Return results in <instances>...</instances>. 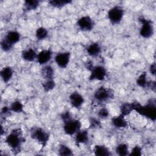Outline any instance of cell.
<instances>
[{
	"label": "cell",
	"mask_w": 156,
	"mask_h": 156,
	"mask_svg": "<svg viewBox=\"0 0 156 156\" xmlns=\"http://www.w3.org/2000/svg\"><path fill=\"white\" fill-rule=\"evenodd\" d=\"M133 110L136 111L141 115L152 119L155 120L156 118V108L153 103H149L146 105L142 106L137 102L132 103Z\"/></svg>",
	"instance_id": "6da1fadb"
},
{
	"label": "cell",
	"mask_w": 156,
	"mask_h": 156,
	"mask_svg": "<svg viewBox=\"0 0 156 156\" xmlns=\"http://www.w3.org/2000/svg\"><path fill=\"white\" fill-rule=\"evenodd\" d=\"M7 144L13 149H17L21 143V132L20 129L13 130L6 138Z\"/></svg>",
	"instance_id": "7a4b0ae2"
},
{
	"label": "cell",
	"mask_w": 156,
	"mask_h": 156,
	"mask_svg": "<svg viewBox=\"0 0 156 156\" xmlns=\"http://www.w3.org/2000/svg\"><path fill=\"white\" fill-rule=\"evenodd\" d=\"M124 15V11L120 6H115L112 7L108 13V18L109 20L113 24L119 23Z\"/></svg>",
	"instance_id": "3957f363"
},
{
	"label": "cell",
	"mask_w": 156,
	"mask_h": 156,
	"mask_svg": "<svg viewBox=\"0 0 156 156\" xmlns=\"http://www.w3.org/2000/svg\"><path fill=\"white\" fill-rule=\"evenodd\" d=\"M140 21L142 23V27L140 31L141 36L145 38L151 37L154 33V28L151 21L143 18H140Z\"/></svg>",
	"instance_id": "277c9868"
},
{
	"label": "cell",
	"mask_w": 156,
	"mask_h": 156,
	"mask_svg": "<svg viewBox=\"0 0 156 156\" xmlns=\"http://www.w3.org/2000/svg\"><path fill=\"white\" fill-rule=\"evenodd\" d=\"M80 127L81 124L79 120L71 119V120L65 122L63 129L65 133L69 135H72L79 132Z\"/></svg>",
	"instance_id": "5b68a950"
},
{
	"label": "cell",
	"mask_w": 156,
	"mask_h": 156,
	"mask_svg": "<svg viewBox=\"0 0 156 156\" xmlns=\"http://www.w3.org/2000/svg\"><path fill=\"white\" fill-rule=\"evenodd\" d=\"M113 93L110 89H107L104 87H101L96 90L94 93V98L99 102H104L112 98Z\"/></svg>",
	"instance_id": "8992f818"
},
{
	"label": "cell",
	"mask_w": 156,
	"mask_h": 156,
	"mask_svg": "<svg viewBox=\"0 0 156 156\" xmlns=\"http://www.w3.org/2000/svg\"><path fill=\"white\" fill-rule=\"evenodd\" d=\"M32 138L41 143L43 146L46 144L49 140V134L41 128H37L34 130L31 134Z\"/></svg>",
	"instance_id": "52a82bcc"
},
{
	"label": "cell",
	"mask_w": 156,
	"mask_h": 156,
	"mask_svg": "<svg viewBox=\"0 0 156 156\" xmlns=\"http://www.w3.org/2000/svg\"><path fill=\"white\" fill-rule=\"evenodd\" d=\"M106 76V70L104 67L102 66H97L93 67L91 70V74L90 76V80H102Z\"/></svg>",
	"instance_id": "ba28073f"
},
{
	"label": "cell",
	"mask_w": 156,
	"mask_h": 156,
	"mask_svg": "<svg viewBox=\"0 0 156 156\" xmlns=\"http://www.w3.org/2000/svg\"><path fill=\"white\" fill-rule=\"evenodd\" d=\"M77 26L82 30L90 31L93 28L94 23L90 17L85 16L78 20Z\"/></svg>",
	"instance_id": "9c48e42d"
},
{
	"label": "cell",
	"mask_w": 156,
	"mask_h": 156,
	"mask_svg": "<svg viewBox=\"0 0 156 156\" xmlns=\"http://www.w3.org/2000/svg\"><path fill=\"white\" fill-rule=\"evenodd\" d=\"M70 54L69 52H62L58 54L55 57V60L57 65L62 68H66L69 62Z\"/></svg>",
	"instance_id": "30bf717a"
},
{
	"label": "cell",
	"mask_w": 156,
	"mask_h": 156,
	"mask_svg": "<svg viewBox=\"0 0 156 156\" xmlns=\"http://www.w3.org/2000/svg\"><path fill=\"white\" fill-rule=\"evenodd\" d=\"M69 100L71 105L76 108L80 107L84 101L82 96L77 92L71 93V94L69 96Z\"/></svg>",
	"instance_id": "8fae6325"
},
{
	"label": "cell",
	"mask_w": 156,
	"mask_h": 156,
	"mask_svg": "<svg viewBox=\"0 0 156 156\" xmlns=\"http://www.w3.org/2000/svg\"><path fill=\"white\" fill-rule=\"evenodd\" d=\"M52 56V52L50 50H43L40 52L37 56V62L41 64L46 63L50 60Z\"/></svg>",
	"instance_id": "7c38bea8"
},
{
	"label": "cell",
	"mask_w": 156,
	"mask_h": 156,
	"mask_svg": "<svg viewBox=\"0 0 156 156\" xmlns=\"http://www.w3.org/2000/svg\"><path fill=\"white\" fill-rule=\"evenodd\" d=\"M87 51L90 55L92 57H96L100 54L101 51V48L98 43H93L88 46Z\"/></svg>",
	"instance_id": "4fadbf2b"
},
{
	"label": "cell",
	"mask_w": 156,
	"mask_h": 156,
	"mask_svg": "<svg viewBox=\"0 0 156 156\" xmlns=\"http://www.w3.org/2000/svg\"><path fill=\"white\" fill-rule=\"evenodd\" d=\"M112 122L113 125L117 128H124L127 126V121L122 115L115 116L112 118Z\"/></svg>",
	"instance_id": "5bb4252c"
},
{
	"label": "cell",
	"mask_w": 156,
	"mask_h": 156,
	"mask_svg": "<svg viewBox=\"0 0 156 156\" xmlns=\"http://www.w3.org/2000/svg\"><path fill=\"white\" fill-rule=\"evenodd\" d=\"M37 54H36V52L31 48L24 51L22 53L23 58L27 62L34 61L35 58H37Z\"/></svg>",
	"instance_id": "9a60e30c"
},
{
	"label": "cell",
	"mask_w": 156,
	"mask_h": 156,
	"mask_svg": "<svg viewBox=\"0 0 156 156\" xmlns=\"http://www.w3.org/2000/svg\"><path fill=\"white\" fill-rule=\"evenodd\" d=\"M5 38L7 39L11 44L13 45L15 43H17L20 40V35L18 32L12 30L9 32L7 34Z\"/></svg>",
	"instance_id": "2e32d148"
},
{
	"label": "cell",
	"mask_w": 156,
	"mask_h": 156,
	"mask_svg": "<svg viewBox=\"0 0 156 156\" xmlns=\"http://www.w3.org/2000/svg\"><path fill=\"white\" fill-rule=\"evenodd\" d=\"M13 75V71L11 68L7 66L4 67L1 71V76L4 82H9Z\"/></svg>",
	"instance_id": "e0dca14e"
},
{
	"label": "cell",
	"mask_w": 156,
	"mask_h": 156,
	"mask_svg": "<svg viewBox=\"0 0 156 156\" xmlns=\"http://www.w3.org/2000/svg\"><path fill=\"white\" fill-rule=\"evenodd\" d=\"M76 141L78 143H85L88 140V134L86 130L79 131L76 135Z\"/></svg>",
	"instance_id": "ac0fdd59"
},
{
	"label": "cell",
	"mask_w": 156,
	"mask_h": 156,
	"mask_svg": "<svg viewBox=\"0 0 156 156\" xmlns=\"http://www.w3.org/2000/svg\"><path fill=\"white\" fill-rule=\"evenodd\" d=\"M94 152L96 155L99 156H107L110 154L108 149L102 145L96 146L94 147Z\"/></svg>",
	"instance_id": "d6986e66"
},
{
	"label": "cell",
	"mask_w": 156,
	"mask_h": 156,
	"mask_svg": "<svg viewBox=\"0 0 156 156\" xmlns=\"http://www.w3.org/2000/svg\"><path fill=\"white\" fill-rule=\"evenodd\" d=\"M132 110H133L132 103H125L121 107V115L123 116L129 115Z\"/></svg>",
	"instance_id": "ffe728a7"
},
{
	"label": "cell",
	"mask_w": 156,
	"mask_h": 156,
	"mask_svg": "<svg viewBox=\"0 0 156 156\" xmlns=\"http://www.w3.org/2000/svg\"><path fill=\"white\" fill-rule=\"evenodd\" d=\"M41 74L45 79H52V77L54 76V70L51 66H46L43 68Z\"/></svg>",
	"instance_id": "44dd1931"
},
{
	"label": "cell",
	"mask_w": 156,
	"mask_h": 156,
	"mask_svg": "<svg viewBox=\"0 0 156 156\" xmlns=\"http://www.w3.org/2000/svg\"><path fill=\"white\" fill-rule=\"evenodd\" d=\"M116 152L118 155L121 156L127 155L129 153L128 146L126 144H120L116 148Z\"/></svg>",
	"instance_id": "7402d4cb"
},
{
	"label": "cell",
	"mask_w": 156,
	"mask_h": 156,
	"mask_svg": "<svg viewBox=\"0 0 156 156\" xmlns=\"http://www.w3.org/2000/svg\"><path fill=\"white\" fill-rule=\"evenodd\" d=\"M10 110L16 113L22 112L23 111V105L18 101H15L11 104Z\"/></svg>",
	"instance_id": "603a6c76"
},
{
	"label": "cell",
	"mask_w": 156,
	"mask_h": 156,
	"mask_svg": "<svg viewBox=\"0 0 156 156\" xmlns=\"http://www.w3.org/2000/svg\"><path fill=\"white\" fill-rule=\"evenodd\" d=\"M36 37L38 40H43L46 38L48 36V31L44 27H39L37 29L36 33H35Z\"/></svg>",
	"instance_id": "cb8c5ba5"
},
{
	"label": "cell",
	"mask_w": 156,
	"mask_h": 156,
	"mask_svg": "<svg viewBox=\"0 0 156 156\" xmlns=\"http://www.w3.org/2000/svg\"><path fill=\"white\" fill-rule=\"evenodd\" d=\"M40 2L37 0L26 1L24 2V6L27 10H35L39 5Z\"/></svg>",
	"instance_id": "d4e9b609"
},
{
	"label": "cell",
	"mask_w": 156,
	"mask_h": 156,
	"mask_svg": "<svg viewBox=\"0 0 156 156\" xmlns=\"http://www.w3.org/2000/svg\"><path fill=\"white\" fill-rule=\"evenodd\" d=\"M136 83L141 87H145L147 86L148 82L146 79V73H142L138 77V79L136 80Z\"/></svg>",
	"instance_id": "484cf974"
},
{
	"label": "cell",
	"mask_w": 156,
	"mask_h": 156,
	"mask_svg": "<svg viewBox=\"0 0 156 156\" xmlns=\"http://www.w3.org/2000/svg\"><path fill=\"white\" fill-rule=\"evenodd\" d=\"M58 152H59V155H73V152L71 150V149L69 147H68V146H65V145H60L59 149H58Z\"/></svg>",
	"instance_id": "4316f807"
},
{
	"label": "cell",
	"mask_w": 156,
	"mask_h": 156,
	"mask_svg": "<svg viewBox=\"0 0 156 156\" xmlns=\"http://www.w3.org/2000/svg\"><path fill=\"white\" fill-rule=\"evenodd\" d=\"M55 83L52 79H47L43 83V87L46 91H49L55 87Z\"/></svg>",
	"instance_id": "83f0119b"
},
{
	"label": "cell",
	"mask_w": 156,
	"mask_h": 156,
	"mask_svg": "<svg viewBox=\"0 0 156 156\" xmlns=\"http://www.w3.org/2000/svg\"><path fill=\"white\" fill-rule=\"evenodd\" d=\"M49 2L53 7H63L65 5L71 2V1L52 0V1H50Z\"/></svg>",
	"instance_id": "f1b7e54d"
},
{
	"label": "cell",
	"mask_w": 156,
	"mask_h": 156,
	"mask_svg": "<svg viewBox=\"0 0 156 156\" xmlns=\"http://www.w3.org/2000/svg\"><path fill=\"white\" fill-rule=\"evenodd\" d=\"M1 48L2 49V50H4V51H8L10 49H12L13 44H11L7 39H5V38L1 41Z\"/></svg>",
	"instance_id": "f546056e"
},
{
	"label": "cell",
	"mask_w": 156,
	"mask_h": 156,
	"mask_svg": "<svg viewBox=\"0 0 156 156\" xmlns=\"http://www.w3.org/2000/svg\"><path fill=\"white\" fill-rule=\"evenodd\" d=\"M98 116L101 118H106L108 116V111L105 108H101L98 112Z\"/></svg>",
	"instance_id": "4dcf8cb0"
},
{
	"label": "cell",
	"mask_w": 156,
	"mask_h": 156,
	"mask_svg": "<svg viewBox=\"0 0 156 156\" xmlns=\"http://www.w3.org/2000/svg\"><path fill=\"white\" fill-rule=\"evenodd\" d=\"M141 154V149L138 146H135L130 154V155H140Z\"/></svg>",
	"instance_id": "1f68e13d"
},
{
	"label": "cell",
	"mask_w": 156,
	"mask_h": 156,
	"mask_svg": "<svg viewBox=\"0 0 156 156\" xmlns=\"http://www.w3.org/2000/svg\"><path fill=\"white\" fill-rule=\"evenodd\" d=\"M101 125L100 121L96 118H91L90 120V126L92 128H98Z\"/></svg>",
	"instance_id": "d6a6232c"
},
{
	"label": "cell",
	"mask_w": 156,
	"mask_h": 156,
	"mask_svg": "<svg viewBox=\"0 0 156 156\" xmlns=\"http://www.w3.org/2000/svg\"><path fill=\"white\" fill-rule=\"evenodd\" d=\"M61 118L62 119V120L64 122H66L69 120H71L72 118H71V116L69 113V112H66L65 113H63L62 116H61Z\"/></svg>",
	"instance_id": "836d02e7"
},
{
	"label": "cell",
	"mask_w": 156,
	"mask_h": 156,
	"mask_svg": "<svg viewBox=\"0 0 156 156\" xmlns=\"http://www.w3.org/2000/svg\"><path fill=\"white\" fill-rule=\"evenodd\" d=\"M149 70H150V72L151 73L155 76V64L154 63L153 64H152L151 66H150V68H149Z\"/></svg>",
	"instance_id": "e575fe53"
},
{
	"label": "cell",
	"mask_w": 156,
	"mask_h": 156,
	"mask_svg": "<svg viewBox=\"0 0 156 156\" xmlns=\"http://www.w3.org/2000/svg\"><path fill=\"white\" fill-rule=\"evenodd\" d=\"M9 110V108L7 107H4L2 109V114H6Z\"/></svg>",
	"instance_id": "d590c367"
}]
</instances>
